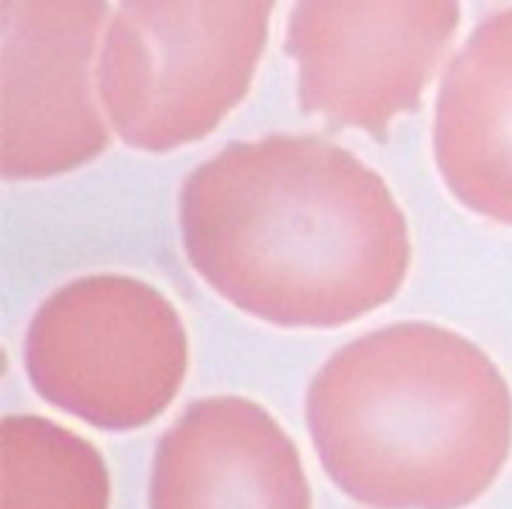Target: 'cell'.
<instances>
[{
	"instance_id": "obj_3",
	"label": "cell",
	"mask_w": 512,
	"mask_h": 509,
	"mask_svg": "<svg viewBox=\"0 0 512 509\" xmlns=\"http://www.w3.org/2000/svg\"><path fill=\"white\" fill-rule=\"evenodd\" d=\"M276 0H120L99 54L108 123L135 150L204 141L249 93Z\"/></svg>"
},
{
	"instance_id": "obj_4",
	"label": "cell",
	"mask_w": 512,
	"mask_h": 509,
	"mask_svg": "<svg viewBox=\"0 0 512 509\" xmlns=\"http://www.w3.org/2000/svg\"><path fill=\"white\" fill-rule=\"evenodd\" d=\"M24 375L51 408L99 429L135 432L177 399L189 339L153 285L99 273L57 288L24 333Z\"/></svg>"
},
{
	"instance_id": "obj_9",
	"label": "cell",
	"mask_w": 512,
	"mask_h": 509,
	"mask_svg": "<svg viewBox=\"0 0 512 509\" xmlns=\"http://www.w3.org/2000/svg\"><path fill=\"white\" fill-rule=\"evenodd\" d=\"M3 509H108L102 453L66 426L15 414L3 420Z\"/></svg>"
},
{
	"instance_id": "obj_5",
	"label": "cell",
	"mask_w": 512,
	"mask_h": 509,
	"mask_svg": "<svg viewBox=\"0 0 512 509\" xmlns=\"http://www.w3.org/2000/svg\"><path fill=\"white\" fill-rule=\"evenodd\" d=\"M462 0H297L285 51L306 114L387 138L414 114L456 27Z\"/></svg>"
},
{
	"instance_id": "obj_7",
	"label": "cell",
	"mask_w": 512,
	"mask_h": 509,
	"mask_svg": "<svg viewBox=\"0 0 512 509\" xmlns=\"http://www.w3.org/2000/svg\"><path fill=\"white\" fill-rule=\"evenodd\" d=\"M150 509H312L294 438L243 396L189 405L159 438Z\"/></svg>"
},
{
	"instance_id": "obj_8",
	"label": "cell",
	"mask_w": 512,
	"mask_h": 509,
	"mask_svg": "<svg viewBox=\"0 0 512 509\" xmlns=\"http://www.w3.org/2000/svg\"><path fill=\"white\" fill-rule=\"evenodd\" d=\"M432 147L441 180L462 207L512 225V6L489 15L450 60Z\"/></svg>"
},
{
	"instance_id": "obj_6",
	"label": "cell",
	"mask_w": 512,
	"mask_h": 509,
	"mask_svg": "<svg viewBox=\"0 0 512 509\" xmlns=\"http://www.w3.org/2000/svg\"><path fill=\"white\" fill-rule=\"evenodd\" d=\"M108 0H3V177L45 180L108 147L90 63Z\"/></svg>"
},
{
	"instance_id": "obj_2",
	"label": "cell",
	"mask_w": 512,
	"mask_h": 509,
	"mask_svg": "<svg viewBox=\"0 0 512 509\" xmlns=\"http://www.w3.org/2000/svg\"><path fill=\"white\" fill-rule=\"evenodd\" d=\"M306 426L348 501L468 509L510 465L512 390L468 336L402 321L351 339L315 372Z\"/></svg>"
},
{
	"instance_id": "obj_1",
	"label": "cell",
	"mask_w": 512,
	"mask_h": 509,
	"mask_svg": "<svg viewBox=\"0 0 512 509\" xmlns=\"http://www.w3.org/2000/svg\"><path fill=\"white\" fill-rule=\"evenodd\" d=\"M192 270L234 309L288 330H333L387 306L411 231L378 171L318 135L231 141L180 189Z\"/></svg>"
}]
</instances>
